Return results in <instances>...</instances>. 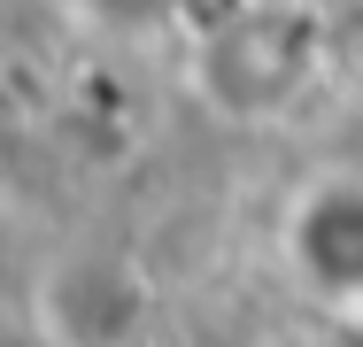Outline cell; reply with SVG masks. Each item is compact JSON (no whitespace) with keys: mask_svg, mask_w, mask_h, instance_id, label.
Here are the masks:
<instances>
[{"mask_svg":"<svg viewBox=\"0 0 363 347\" xmlns=\"http://www.w3.org/2000/svg\"><path fill=\"white\" fill-rule=\"evenodd\" d=\"M333 16L317 0H224L186 39V101L224 132H279L333 77Z\"/></svg>","mask_w":363,"mask_h":347,"instance_id":"obj_1","label":"cell"},{"mask_svg":"<svg viewBox=\"0 0 363 347\" xmlns=\"http://www.w3.org/2000/svg\"><path fill=\"white\" fill-rule=\"evenodd\" d=\"M23 317L39 347H147L162 324V293L132 247L70 239L31 271Z\"/></svg>","mask_w":363,"mask_h":347,"instance_id":"obj_2","label":"cell"},{"mask_svg":"<svg viewBox=\"0 0 363 347\" xmlns=\"http://www.w3.org/2000/svg\"><path fill=\"white\" fill-rule=\"evenodd\" d=\"M271 255L309 309L363 324V162H317L294 178L271 224Z\"/></svg>","mask_w":363,"mask_h":347,"instance_id":"obj_3","label":"cell"}]
</instances>
